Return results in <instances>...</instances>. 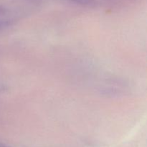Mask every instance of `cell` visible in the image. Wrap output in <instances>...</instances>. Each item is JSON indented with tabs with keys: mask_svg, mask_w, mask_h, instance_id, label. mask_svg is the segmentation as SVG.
<instances>
[{
	"mask_svg": "<svg viewBox=\"0 0 147 147\" xmlns=\"http://www.w3.org/2000/svg\"><path fill=\"white\" fill-rule=\"evenodd\" d=\"M71 1H75V2L76 3H79V4H88V3L90 1V0H71Z\"/></svg>",
	"mask_w": 147,
	"mask_h": 147,
	"instance_id": "cell-1",
	"label": "cell"
},
{
	"mask_svg": "<svg viewBox=\"0 0 147 147\" xmlns=\"http://www.w3.org/2000/svg\"><path fill=\"white\" fill-rule=\"evenodd\" d=\"M0 147H8V146H5V145L2 144H0Z\"/></svg>",
	"mask_w": 147,
	"mask_h": 147,
	"instance_id": "cell-2",
	"label": "cell"
}]
</instances>
